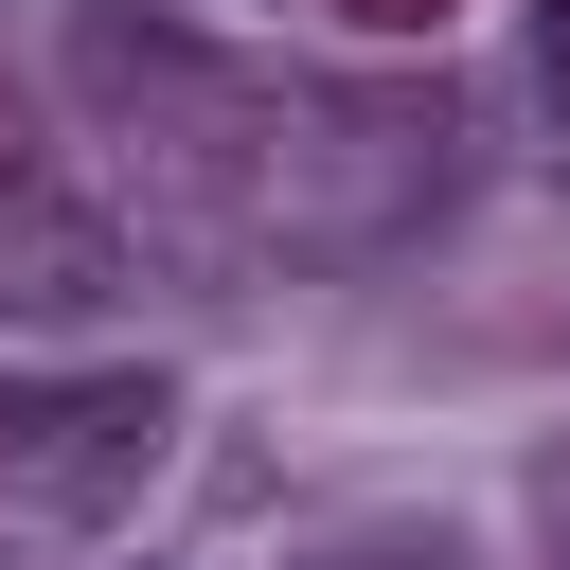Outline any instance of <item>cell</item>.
<instances>
[{"instance_id":"obj_3","label":"cell","mask_w":570,"mask_h":570,"mask_svg":"<svg viewBox=\"0 0 570 570\" xmlns=\"http://www.w3.org/2000/svg\"><path fill=\"white\" fill-rule=\"evenodd\" d=\"M534 71H552V107H570V0H552V18H534Z\"/></svg>"},{"instance_id":"obj_1","label":"cell","mask_w":570,"mask_h":570,"mask_svg":"<svg viewBox=\"0 0 570 570\" xmlns=\"http://www.w3.org/2000/svg\"><path fill=\"white\" fill-rule=\"evenodd\" d=\"M321 18H356V36H445L463 0H321Z\"/></svg>"},{"instance_id":"obj_4","label":"cell","mask_w":570,"mask_h":570,"mask_svg":"<svg viewBox=\"0 0 570 570\" xmlns=\"http://www.w3.org/2000/svg\"><path fill=\"white\" fill-rule=\"evenodd\" d=\"M0 445H18V428H0Z\"/></svg>"},{"instance_id":"obj_2","label":"cell","mask_w":570,"mask_h":570,"mask_svg":"<svg viewBox=\"0 0 570 570\" xmlns=\"http://www.w3.org/2000/svg\"><path fill=\"white\" fill-rule=\"evenodd\" d=\"M36 178V107H18V71H0V196Z\"/></svg>"}]
</instances>
